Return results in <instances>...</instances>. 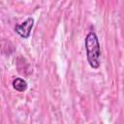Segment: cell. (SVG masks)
<instances>
[{
    "instance_id": "obj_2",
    "label": "cell",
    "mask_w": 124,
    "mask_h": 124,
    "mask_svg": "<svg viewBox=\"0 0 124 124\" xmlns=\"http://www.w3.org/2000/svg\"><path fill=\"white\" fill-rule=\"evenodd\" d=\"M34 26V18L29 16L27 17L23 22L16 24L15 26V31L23 39H27L29 38L30 34H31V30Z\"/></svg>"
},
{
    "instance_id": "obj_3",
    "label": "cell",
    "mask_w": 124,
    "mask_h": 124,
    "mask_svg": "<svg viewBox=\"0 0 124 124\" xmlns=\"http://www.w3.org/2000/svg\"><path fill=\"white\" fill-rule=\"evenodd\" d=\"M12 84H13V87L18 92H23V91H25L27 89V82L21 78H14Z\"/></svg>"
},
{
    "instance_id": "obj_1",
    "label": "cell",
    "mask_w": 124,
    "mask_h": 124,
    "mask_svg": "<svg viewBox=\"0 0 124 124\" xmlns=\"http://www.w3.org/2000/svg\"><path fill=\"white\" fill-rule=\"evenodd\" d=\"M84 46L86 50V57L89 66L92 69H98L100 67L101 46L98 37L95 32L90 31L84 39Z\"/></svg>"
}]
</instances>
